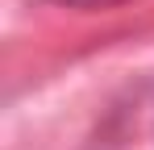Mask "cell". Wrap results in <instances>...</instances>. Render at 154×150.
Wrapping results in <instances>:
<instances>
[{"label":"cell","instance_id":"6da1fadb","mask_svg":"<svg viewBox=\"0 0 154 150\" xmlns=\"http://www.w3.org/2000/svg\"><path fill=\"white\" fill-rule=\"evenodd\" d=\"M54 4H67V8H112V4H125V0H54Z\"/></svg>","mask_w":154,"mask_h":150}]
</instances>
